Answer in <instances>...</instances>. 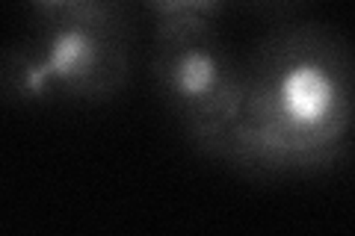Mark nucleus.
<instances>
[{"mask_svg": "<svg viewBox=\"0 0 355 236\" xmlns=\"http://www.w3.org/2000/svg\"><path fill=\"white\" fill-rule=\"evenodd\" d=\"M355 62L335 27L302 21L258 42L240 71V104L222 163L254 174H308L349 148Z\"/></svg>", "mask_w": 355, "mask_h": 236, "instance_id": "f257e3e1", "label": "nucleus"}, {"mask_svg": "<svg viewBox=\"0 0 355 236\" xmlns=\"http://www.w3.org/2000/svg\"><path fill=\"white\" fill-rule=\"evenodd\" d=\"M130 21L30 24L0 51V100L15 107H98L130 83Z\"/></svg>", "mask_w": 355, "mask_h": 236, "instance_id": "f03ea898", "label": "nucleus"}, {"mask_svg": "<svg viewBox=\"0 0 355 236\" xmlns=\"http://www.w3.org/2000/svg\"><path fill=\"white\" fill-rule=\"evenodd\" d=\"M148 71L154 95L198 151L222 160L240 104L243 60L214 15H154Z\"/></svg>", "mask_w": 355, "mask_h": 236, "instance_id": "7ed1b4c3", "label": "nucleus"}, {"mask_svg": "<svg viewBox=\"0 0 355 236\" xmlns=\"http://www.w3.org/2000/svg\"><path fill=\"white\" fill-rule=\"evenodd\" d=\"M154 15L166 12H202V15H216L225 0H146Z\"/></svg>", "mask_w": 355, "mask_h": 236, "instance_id": "39448f33", "label": "nucleus"}, {"mask_svg": "<svg viewBox=\"0 0 355 236\" xmlns=\"http://www.w3.org/2000/svg\"><path fill=\"white\" fill-rule=\"evenodd\" d=\"M30 24L53 21H130L128 0H24Z\"/></svg>", "mask_w": 355, "mask_h": 236, "instance_id": "20e7f679", "label": "nucleus"}]
</instances>
